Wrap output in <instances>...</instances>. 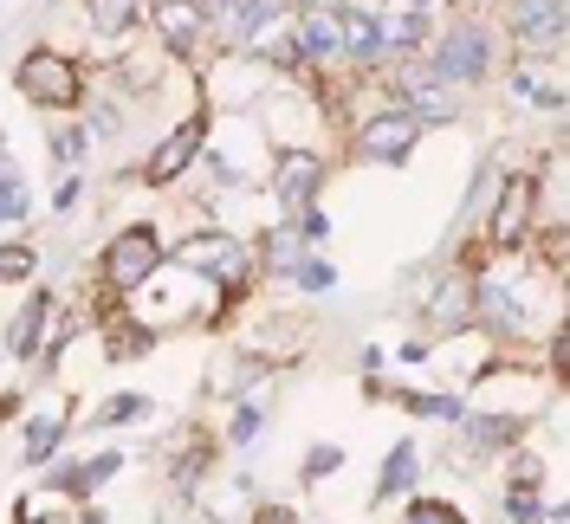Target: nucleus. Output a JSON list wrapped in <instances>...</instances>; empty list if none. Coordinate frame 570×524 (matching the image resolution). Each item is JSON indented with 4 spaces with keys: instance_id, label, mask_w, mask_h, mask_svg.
<instances>
[{
    "instance_id": "16",
    "label": "nucleus",
    "mask_w": 570,
    "mask_h": 524,
    "mask_svg": "<svg viewBox=\"0 0 570 524\" xmlns=\"http://www.w3.org/2000/svg\"><path fill=\"white\" fill-rule=\"evenodd\" d=\"M259 259H266V273H279V279H298V266H305L312 253H305V234H298V227L285 220V227H273V234H266Z\"/></svg>"
},
{
    "instance_id": "2",
    "label": "nucleus",
    "mask_w": 570,
    "mask_h": 524,
    "mask_svg": "<svg viewBox=\"0 0 570 524\" xmlns=\"http://www.w3.org/2000/svg\"><path fill=\"white\" fill-rule=\"evenodd\" d=\"M149 273H163V240H156V227H124L117 240L105 246V279L110 291H142Z\"/></svg>"
},
{
    "instance_id": "15",
    "label": "nucleus",
    "mask_w": 570,
    "mask_h": 524,
    "mask_svg": "<svg viewBox=\"0 0 570 524\" xmlns=\"http://www.w3.org/2000/svg\"><path fill=\"white\" fill-rule=\"evenodd\" d=\"M512 27H519V39L551 46V39L564 33V0H519L512 7Z\"/></svg>"
},
{
    "instance_id": "12",
    "label": "nucleus",
    "mask_w": 570,
    "mask_h": 524,
    "mask_svg": "<svg viewBox=\"0 0 570 524\" xmlns=\"http://www.w3.org/2000/svg\"><path fill=\"white\" fill-rule=\"evenodd\" d=\"M149 13H156V33L169 39V52L188 59V52H195V39H202V7H195V0H156Z\"/></svg>"
},
{
    "instance_id": "33",
    "label": "nucleus",
    "mask_w": 570,
    "mask_h": 524,
    "mask_svg": "<svg viewBox=\"0 0 570 524\" xmlns=\"http://www.w3.org/2000/svg\"><path fill=\"white\" fill-rule=\"evenodd\" d=\"M253 434H259V408H240V421H234V441H240V447H247Z\"/></svg>"
},
{
    "instance_id": "8",
    "label": "nucleus",
    "mask_w": 570,
    "mask_h": 524,
    "mask_svg": "<svg viewBox=\"0 0 570 524\" xmlns=\"http://www.w3.org/2000/svg\"><path fill=\"white\" fill-rule=\"evenodd\" d=\"M324 59H337V20L324 7H305L292 46H279V66H324Z\"/></svg>"
},
{
    "instance_id": "10",
    "label": "nucleus",
    "mask_w": 570,
    "mask_h": 524,
    "mask_svg": "<svg viewBox=\"0 0 570 524\" xmlns=\"http://www.w3.org/2000/svg\"><path fill=\"white\" fill-rule=\"evenodd\" d=\"M466 317H480L487 330H499V337H512V330H525V305L505 291L499 279H480V291L466 298Z\"/></svg>"
},
{
    "instance_id": "4",
    "label": "nucleus",
    "mask_w": 570,
    "mask_h": 524,
    "mask_svg": "<svg viewBox=\"0 0 570 524\" xmlns=\"http://www.w3.org/2000/svg\"><path fill=\"white\" fill-rule=\"evenodd\" d=\"M176 266H188V273H202V279H214V285H227V291L247 279V253L227 240V234H195V240H181Z\"/></svg>"
},
{
    "instance_id": "7",
    "label": "nucleus",
    "mask_w": 570,
    "mask_h": 524,
    "mask_svg": "<svg viewBox=\"0 0 570 524\" xmlns=\"http://www.w3.org/2000/svg\"><path fill=\"white\" fill-rule=\"evenodd\" d=\"M434 13H448V0H383V13H370L376 20V46H395V52L422 46Z\"/></svg>"
},
{
    "instance_id": "25",
    "label": "nucleus",
    "mask_w": 570,
    "mask_h": 524,
    "mask_svg": "<svg viewBox=\"0 0 570 524\" xmlns=\"http://www.w3.org/2000/svg\"><path fill=\"white\" fill-rule=\"evenodd\" d=\"M59 434H66V427H59V421H52V415L27 421V459H46V454H52V447H59Z\"/></svg>"
},
{
    "instance_id": "9",
    "label": "nucleus",
    "mask_w": 570,
    "mask_h": 524,
    "mask_svg": "<svg viewBox=\"0 0 570 524\" xmlns=\"http://www.w3.org/2000/svg\"><path fill=\"white\" fill-rule=\"evenodd\" d=\"M202 137H208V117H188V123H176L169 137L156 142V156H149V181H176V175L195 162Z\"/></svg>"
},
{
    "instance_id": "24",
    "label": "nucleus",
    "mask_w": 570,
    "mask_h": 524,
    "mask_svg": "<svg viewBox=\"0 0 570 524\" xmlns=\"http://www.w3.org/2000/svg\"><path fill=\"white\" fill-rule=\"evenodd\" d=\"M409 524H466V512L448 505V498H415L409 505Z\"/></svg>"
},
{
    "instance_id": "13",
    "label": "nucleus",
    "mask_w": 570,
    "mask_h": 524,
    "mask_svg": "<svg viewBox=\"0 0 570 524\" xmlns=\"http://www.w3.org/2000/svg\"><path fill=\"white\" fill-rule=\"evenodd\" d=\"M525 234H532V175H525V181H505V201H499V214H493L499 246H519Z\"/></svg>"
},
{
    "instance_id": "28",
    "label": "nucleus",
    "mask_w": 570,
    "mask_h": 524,
    "mask_svg": "<svg viewBox=\"0 0 570 524\" xmlns=\"http://www.w3.org/2000/svg\"><path fill=\"white\" fill-rule=\"evenodd\" d=\"M298 285H305V291H331V285H337V266H324V259H305V266H298Z\"/></svg>"
},
{
    "instance_id": "22",
    "label": "nucleus",
    "mask_w": 570,
    "mask_h": 524,
    "mask_svg": "<svg viewBox=\"0 0 570 524\" xmlns=\"http://www.w3.org/2000/svg\"><path fill=\"white\" fill-rule=\"evenodd\" d=\"M20 220H27V181H20L13 162L0 156V234H7V227H20Z\"/></svg>"
},
{
    "instance_id": "18",
    "label": "nucleus",
    "mask_w": 570,
    "mask_h": 524,
    "mask_svg": "<svg viewBox=\"0 0 570 524\" xmlns=\"http://www.w3.org/2000/svg\"><path fill=\"white\" fill-rule=\"evenodd\" d=\"M331 20H337V46L351 52L356 66H370V59L383 52V46H376V20H370V13H331Z\"/></svg>"
},
{
    "instance_id": "3",
    "label": "nucleus",
    "mask_w": 570,
    "mask_h": 524,
    "mask_svg": "<svg viewBox=\"0 0 570 524\" xmlns=\"http://www.w3.org/2000/svg\"><path fill=\"white\" fill-rule=\"evenodd\" d=\"M20 91H27L33 105H46V110H66V105H78L85 78H78V66H71V59H59L52 46H39V52H27V59H20Z\"/></svg>"
},
{
    "instance_id": "27",
    "label": "nucleus",
    "mask_w": 570,
    "mask_h": 524,
    "mask_svg": "<svg viewBox=\"0 0 570 524\" xmlns=\"http://www.w3.org/2000/svg\"><path fill=\"white\" fill-rule=\"evenodd\" d=\"M409 408L434 421H461V402H448V395H409Z\"/></svg>"
},
{
    "instance_id": "31",
    "label": "nucleus",
    "mask_w": 570,
    "mask_h": 524,
    "mask_svg": "<svg viewBox=\"0 0 570 524\" xmlns=\"http://www.w3.org/2000/svg\"><path fill=\"white\" fill-rule=\"evenodd\" d=\"M505 512H512V524H538V498H532V486H512Z\"/></svg>"
},
{
    "instance_id": "30",
    "label": "nucleus",
    "mask_w": 570,
    "mask_h": 524,
    "mask_svg": "<svg viewBox=\"0 0 570 524\" xmlns=\"http://www.w3.org/2000/svg\"><path fill=\"white\" fill-rule=\"evenodd\" d=\"M33 273V253L27 246H0V279H27Z\"/></svg>"
},
{
    "instance_id": "14",
    "label": "nucleus",
    "mask_w": 570,
    "mask_h": 524,
    "mask_svg": "<svg viewBox=\"0 0 570 524\" xmlns=\"http://www.w3.org/2000/svg\"><path fill=\"white\" fill-rule=\"evenodd\" d=\"M402 91H409V105L402 110H415L422 123H448V117H454V91H448L441 78H428V71H409Z\"/></svg>"
},
{
    "instance_id": "23",
    "label": "nucleus",
    "mask_w": 570,
    "mask_h": 524,
    "mask_svg": "<svg viewBox=\"0 0 570 524\" xmlns=\"http://www.w3.org/2000/svg\"><path fill=\"white\" fill-rule=\"evenodd\" d=\"M110 473H117V454H98V459H85V466H71L66 492H78V498H91V492L105 486Z\"/></svg>"
},
{
    "instance_id": "19",
    "label": "nucleus",
    "mask_w": 570,
    "mask_h": 524,
    "mask_svg": "<svg viewBox=\"0 0 570 524\" xmlns=\"http://www.w3.org/2000/svg\"><path fill=\"white\" fill-rule=\"evenodd\" d=\"M466 441H473L480 454H499V447H512V441H519V421H505V415H473V421H466Z\"/></svg>"
},
{
    "instance_id": "20",
    "label": "nucleus",
    "mask_w": 570,
    "mask_h": 524,
    "mask_svg": "<svg viewBox=\"0 0 570 524\" xmlns=\"http://www.w3.org/2000/svg\"><path fill=\"white\" fill-rule=\"evenodd\" d=\"M466 298H473V285L454 273V279L441 285V298H434V324H441V330H461V324H473V317H466Z\"/></svg>"
},
{
    "instance_id": "11",
    "label": "nucleus",
    "mask_w": 570,
    "mask_h": 524,
    "mask_svg": "<svg viewBox=\"0 0 570 524\" xmlns=\"http://www.w3.org/2000/svg\"><path fill=\"white\" fill-rule=\"evenodd\" d=\"M318 156H305V149H292V156H279V175H273V188H279V201L292 214L312 208V195H318Z\"/></svg>"
},
{
    "instance_id": "32",
    "label": "nucleus",
    "mask_w": 570,
    "mask_h": 524,
    "mask_svg": "<svg viewBox=\"0 0 570 524\" xmlns=\"http://www.w3.org/2000/svg\"><path fill=\"white\" fill-rule=\"evenodd\" d=\"M142 408H149L142 395H117V402H105V427H110V421H137Z\"/></svg>"
},
{
    "instance_id": "1",
    "label": "nucleus",
    "mask_w": 570,
    "mask_h": 524,
    "mask_svg": "<svg viewBox=\"0 0 570 524\" xmlns=\"http://www.w3.org/2000/svg\"><path fill=\"white\" fill-rule=\"evenodd\" d=\"M487 66H493V39H487V27L454 20V27L441 33V46H434V66H428V78H441V85L454 91V85H480V78H487Z\"/></svg>"
},
{
    "instance_id": "21",
    "label": "nucleus",
    "mask_w": 570,
    "mask_h": 524,
    "mask_svg": "<svg viewBox=\"0 0 570 524\" xmlns=\"http://www.w3.org/2000/svg\"><path fill=\"white\" fill-rule=\"evenodd\" d=\"M415 486V441H402L390 454V466H383V486H376V505L383 498H402V492Z\"/></svg>"
},
{
    "instance_id": "17",
    "label": "nucleus",
    "mask_w": 570,
    "mask_h": 524,
    "mask_svg": "<svg viewBox=\"0 0 570 524\" xmlns=\"http://www.w3.org/2000/svg\"><path fill=\"white\" fill-rule=\"evenodd\" d=\"M46 317H52V298H46V291H33V298H27V312L13 317V330H7V349H13V356H33Z\"/></svg>"
},
{
    "instance_id": "29",
    "label": "nucleus",
    "mask_w": 570,
    "mask_h": 524,
    "mask_svg": "<svg viewBox=\"0 0 570 524\" xmlns=\"http://www.w3.org/2000/svg\"><path fill=\"white\" fill-rule=\"evenodd\" d=\"M337 466H344V454H337V447H312V454H305V479L318 486L324 473H337Z\"/></svg>"
},
{
    "instance_id": "26",
    "label": "nucleus",
    "mask_w": 570,
    "mask_h": 524,
    "mask_svg": "<svg viewBox=\"0 0 570 524\" xmlns=\"http://www.w3.org/2000/svg\"><path fill=\"white\" fill-rule=\"evenodd\" d=\"M130 13H137V0H91L98 33H124V27H130Z\"/></svg>"
},
{
    "instance_id": "6",
    "label": "nucleus",
    "mask_w": 570,
    "mask_h": 524,
    "mask_svg": "<svg viewBox=\"0 0 570 524\" xmlns=\"http://www.w3.org/2000/svg\"><path fill=\"white\" fill-rule=\"evenodd\" d=\"M273 13H279V0H202V27H214V39H227V46H247L273 27Z\"/></svg>"
},
{
    "instance_id": "5",
    "label": "nucleus",
    "mask_w": 570,
    "mask_h": 524,
    "mask_svg": "<svg viewBox=\"0 0 570 524\" xmlns=\"http://www.w3.org/2000/svg\"><path fill=\"white\" fill-rule=\"evenodd\" d=\"M422 142V117L415 110H376V117H363V156L370 162H409V149Z\"/></svg>"
}]
</instances>
